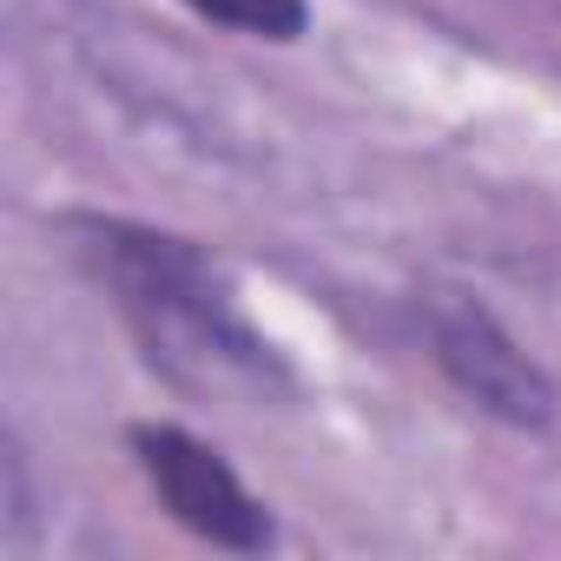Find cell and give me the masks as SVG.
<instances>
[{"label": "cell", "mask_w": 561, "mask_h": 561, "mask_svg": "<svg viewBox=\"0 0 561 561\" xmlns=\"http://www.w3.org/2000/svg\"><path fill=\"white\" fill-rule=\"evenodd\" d=\"M73 231V251L80 264L93 271V285L113 298V311L126 318V331L139 337L146 364L185 390H285V364L277 351L244 324L225 271L172 238V231H152V225H133V218H100V211H73L67 218Z\"/></svg>", "instance_id": "cell-1"}, {"label": "cell", "mask_w": 561, "mask_h": 561, "mask_svg": "<svg viewBox=\"0 0 561 561\" xmlns=\"http://www.w3.org/2000/svg\"><path fill=\"white\" fill-rule=\"evenodd\" d=\"M133 462L152 489V502L198 541L225 548V554H264L277 541L271 508L244 489V476L192 430L179 423H133Z\"/></svg>", "instance_id": "cell-2"}, {"label": "cell", "mask_w": 561, "mask_h": 561, "mask_svg": "<svg viewBox=\"0 0 561 561\" xmlns=\"http://www.w3.org/2000/svg\"><path fill=\"white\" fill-rule=\"evenodd\" d=\"M416 318H423L430 364L482 416H495L508 430H548L554 423V383H548V370L495 324V311H482L462 291H430L416 305Z\"/></svg>", "instance_id": "cell-3"}, {"label": "cell", "mask_w": 561, "mask_h": 561, "mask_svg": "<svg viewBox=\"0 0 561 561\" xmlns=\"http://www.w3.org/2000/svg\"><path fill=\"white\" fill-rule=\"evenodd\" d=\"M185 8L225 34H244V41H271V47H291L311 34V8L305 0H185Z\"/></svg>", "instance_id": "cell-4"}]
</instances>
